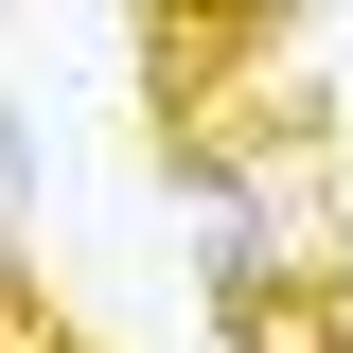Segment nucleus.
<instances>
[{
  "label": "nucleus",
  "instance_id": "1",
  "mask_svg": "<svg viewBox=\"0 0 353 353\" xmlns=\"http://www.w3.org/2000/svg\"><path fill=\"white\" fill-rule=\"evenodd\" d=\"M0 353H88V336H71V318H53V301H36V283H18V265H0Z\"/></svg>",
  "mask_w": 353,
  "mask_h": 353
}]
</instances>
